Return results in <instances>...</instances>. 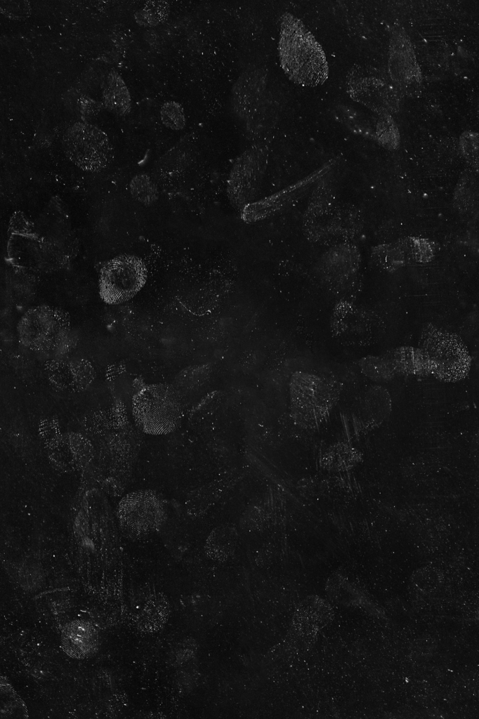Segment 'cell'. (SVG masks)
Returning <instances> with one entry per match:
<instances>
[{
  "label": "cell",
  "instance_id": "12",
  "mask_svg": "<svg viewBox=\"0 0 479 719\" xmlns=\"http://www.w3.org/2000/svg\"><path fill=\"white\" fill-rule=\"evenodd\" d=\"M61 642L62 647L68 656L79 659H85L97 651L98 632L91 623L85 620H74L65 625Z\"/></svg>",
  "mask_w": 479,
  "mask_h": 719
},
{
  "label": "cell",
  "instance_id": "3",
  "mask_svg": "<svg viewBox=\"0 0 479 719\" xmlns=\"http://www.w3.org/2000/svg\"><path fill=\"white\" fill-rule=\"evenodd\" d=\"M69 314L61 308L41 305L29 308L20 319L18 336L27 349L40 353L60 352L71 337Z\"/></svg>",
  "mask_w": 479,
  "mask_h": 719
},
{
  "label": "cell",
  "instance_id": "17",
  "mask_svg": "<svg viewBox=\"0 0 479 719\" xmlns=\"http://www.w3.org/2000/svg\"><path fill=\"white\" fill-rule=\"evenodd\" d=\"M162 123L172 130L183 129L185 125V118L182 106L176 101L165 103L160 111Z\"/></svg>",
  "mask_w": 479,
  "mask_h": 719
},
{
  "label": "cell",
  "instance_id": "2",
  "mask_svg": "<svg viewBox=\"0 0 479 719\" xmlns=\"http://www.w3.org/2000/svg\"><path fill=\"white\" fill-rule=\"evenodd\" d=\"M290 414L305 428L320 426L329 415L339 396L336 383L304 371L294 372L289 384Z\"/></svg>",
  "mask_w": 479,
  "mask_h": 719
},
{
  "label": "cell",
  "instance_id": "5",
  "mask_svg": "<svg viewBox=\"0 0 479 719\" xmlns=\"http://www.w3.org/2000/svg\"><path fill=\"white\" fill-rule=\"evenodd\" d=\"M62 142L68 159L84 171H101L113 159V148L107 136L92 124L75 123L67 129Z\"/></svg>",
  "mask_w": 479,
  "mask_h": 719
},
{
  "label": "cell",
  "instance_id": "16",
  "mask_svg": "<svg viewBox=\"0 0 479 719\" xmlns=\"http://www.w3.org/2000/svg\"><path fill=\"white\" fill-rule=\"evenodd\" d=\"M169 13V4L164 1H150L135 14L138 23L155 26L165 21Z\"/></svg>",
  "mask_w": 479,
  "mask_h": 719
},
{
  "label": "cell",
  "instance_id": "9",
  "mask_svg": "<svg viewBox=\"0 0 479 719\" xmlns=\"http://www.w3.org/2000/svg\"><path fill=\"white\" fill-rule=\"evenodd\" d=\"M331 331L334 337L347 345L365 346L383 338L386 324L374 312L341 301L334 308L331 317Z\"/></svg>",
  "mask_w": 479,
  "mask_h": 719
},
{
  "label": "cell",
  "instance_id": "14",
  "mask_svg": "<svg viewBox=\"0 0 479 719\" xmlns=\"http://www.w3.org/2000/svg\"><path fill=\"white\" fill-rule=\"evenodd\" d=\"M237 542L236 529L227 525L214 529L205 544L206 554L214 560H226L235 551Z\"/></svg>",
  "mask_w": 479,
  "mask_h": 719
},
{
  "label": "cell",
  "instance_id": "18",
  "mask_svg": "<svg viewBox=\"0 0 479 719\" xmlns=\"http://www.w3.org/2000/svg\"><path fill=\"white\" fill-rule=\"evenodd\" d=\"M132 195L138 201L149 204L157 198V190L145 175L136 176L131 183Z\"/></svg>",
  "mask_w": 479,
  "mask_h": 719
},
{
  "label": "cell",
  "instance_id": "11",
  "mask_svg": "<svg viewBox=\"0 0 479 719\" xmlns=\"http://www.w3.org/2000/svg\"><path fill=\"white\" fill-rule=\"evenodd\" d=\"M396 376H433L440 379L438 365L421 348L400 347L383 354Z\"/></svg>",
  "mask_w": 479,
  "mask_h": 719
},
{
  "label": "cell",
  "instance_id": "7",
  "mask_svg": "<svg viewBox=\"0 0 479 719\" xmlns=\"http://www.w3.org/2000/svg\"><path fill=\"white\" fill-rule=\"evenodd\" d=\"M420 345V348L438 365L440 380L454 382L468 374L471 357L459 336L428 324L422 330Z\"/></svg>",
  "mask_w": 479,
  "mask_h": 719
},
{
  "label": "cell",
  "instance_id": "8",
  "mask_svg": "<svg viewBox=\"0 0 479 719\" xmlns=\"http://www.w3.org/2000/svg\"><path fill=\"white\" fill-rule=\"evenodd\" d=\"M122 531L131 539H140L157 531L164 521L166 508L162 499L151 490L126 494L117 507Z\"/></svg>",
  "mask_w": 479,
  "mask_h": 719
},
{
  "label": "cell",
  "instance_id": "10",
  "mask_svg": "<svg viewBox=\"0 0 479 719\" xmlns=\"http://www.w3.org/2000/svg\"><path fill=\"white\" fill-rule=\"evenodd\" d=\"M265 88V74L258 68L246 70L232 89V105L235 113L248 120L262 102Z\"/></svg>",
  "mask_w": 479,
  "mask_h": 719
},
{
  "label": "cell",
  "instance_id": "6",
  "mask_svg": "<svg viewBox=\"0 0 479 719\" xmlns=\"http://www.w3.org/2000/svg\"><path fill=\"white\" fill-rule=\"evenodd\" d=\"M147 277L145 264L140 258L118 256L104 264L100 271L99 294L109 305L124 303L144 286Z\"/></svg>",
  "mask_w": 479,
  "mask_h": 719
},
{
  "label": "cell",
  "instance_id": "15",
  "mask_svg": "<svg viewBox=\"0 0 479 719\" xmlns=\"http://www.w3.org/2000/svg\"><path fill=\"white\" fill-rule=\"evenodd\" d=\"M358 366L365 376L375 382H386L396 377L389 362L383 354L364 357L358 361Z\"/></svg>",
  "mask_w": 479,
  "mask_h": 719
},
{
  "label": "cell",
  "instance_id": "1",
  "mask_svg": "<svg viewBox=\"0 0 479 719\" xmlns=\"http://www.w3.org/2000/svg\"><path fill=\"white\" fill-rule=\"evenodd\" d=\"M279 54L283 70L296 84L314 86L327 79V64L322 47L303 23L288 13L281 18Z\"/></svg>",
  "mask_w": 479,
  "mask_h": 719
},
{
  "label": "cell",
  "instance_id": "13",
  "mask_svg": "<svg viewBox=\"0 0 479 719\" xmlns=\"http://www.w3.org/2000/svg\"><path fill=\"white\" fill-rule=\"evenodd\" d=\"M103 100L106 107L111 112L126 115L131 110V97L122 77L114 71L107 77L103 88Z\"/></svg>",
  "mask_w": 479,
  "mask_h": 719
},
{
  "label": "cell",
  "instance_id": "4",
  "mask_svg": "<svg viewBox=\"0 0 479 719\" xmlns=\"http://www.w3.org/2000/svg\"><path fill=\"white\" fill-rule=\"evenodd\" d=\"M132 413L137 426L150 435H164L174 430L182 416L176 390L163 383L142 387L132 398Z\"/></svg>",
  "mask_w": 479,
  "mask_h": 719
}]
</instances>
